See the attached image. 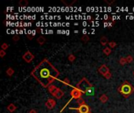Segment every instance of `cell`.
<instances>
[{"label": "cell", "instance_id": "6da1fadb", "mask_svg": "<svg viewBox=\"0 0 134 113\" xmlns=\"http://www.w3.org/2000/svg\"><path fill=\"white\" fill-rule=\"evenodd\" d=\"M31 75L44 88H48L60 75V72L45 58L35 66Z\"/></svg>", "mask_w": 134, "mask_h": 113}, {"label": "cell", "instance_id": "7a4b0ae2", "mask_svg": "<svg viewBox=\"0 0 134 113\" xmlns=\"http://www.w3.org/2000/svg\"><path fill=\"white\" fill-rule=\"evenodd\" d=\"M76 87L80 90L84 94H86L87 96H93L95 94V89L93 86V85L86 78H82V79L78 82Z\"/></svg>", "mask_w": 134, "mask_h": 113}, {"label": "cell", "instance_id": "3957f363", "mask_svg": "<svg viewBox=\"0 0 134 113\" xmlns=\"http://www.w3.org/2000/svg\"><path fill=\"white\" fill-rule=\"evenodd\" d=\"M118 91L125 98H128L134 93V87L128 81H125L118 88Z\"/></svg>", "mask_w": 134, "mask_h": 113}, {"label": "cell", "instance_id": "277c9868", "mask_svg": "<svg viewBox=\"0 0 134 113\" xmlns=\"http://www.w3.org/2000/svg\"><path fill=\"white\" fill-rule=\"evenodd\" d=\"M82 94H84L83 93L79 90V89H78L77 87H73V89L71 90V92H70V95H71V99L68 101V102L67 103V104L64 105V107L63 108V109L61 110V112H63L64 109H65V108L67 107V105L70 103L73 99H75V100H78V99H79V98H81L82 97Z\"/></svg>", "mask_w": 134, "mask_h": 113}, {"label": "cell", "instance_id": "5b68a950", "mask_svg": "<svg viewBox=\"0 0 134 113\" xmlns=\"http://www.w3.org/2000/svg\"><path fill=\"white\" fill-rule=\"evenodd\" d=\"M69 109L71 110H75L77 111L78 113H89L91 112L90 110V107H89L88 105L85 104L82 105H79V107L78 108H74V107H69Z\"/></svg>", "mask_w": 134, "mask_h": 113}, {"label": "cell", "instance_id": "8992f818", "mask_svg": "<svg viewBox=\"0 0 134 113\" xmlns=\"http://www.w3.org/2000/svg\"><path fill=\"white\" fill-rule=\"evenodd\" d=\"M22 58H23V60H24V61H26L27 63H31V62L34 60V56L33 53H32L30 51H27V52L23 55Z\"/></svg>", "mask_w": 134, "mask_h": 113}, {"label": "cell", "instance_id": "52a82bcc", "mask_svg": "<svg viewBox=\"0 0 134 113\" xmlns=\"http://www.w3.org/2000/svg\"><path fill=\"white\" fill-rule=\"evenodd\" d=\"M57 105V101L53 99V98H49V99H48V101L45 103V105H46V107L48 109H53L54 107L56 106Z\"/></svg>", "mask_w": 134, "mask_h": 113}, {"label": "cell", "instance_id": "ba28073f", "mask_svg": "<svg viewBox=\"0 0 134 113\" xmlns=\"http://www.w3.org/2000/svg\"><path fill=\"white\" fill-rule=\"evenodd\" d=\"M98 72L100 73V74H101L102 75H105L106 74H107L108 72H110V70H109V68L105 65H101L100 68H98Z\"/></svg>", "mask_w": 134, "mask_h": 113}, {"label": "cell", "instance_id": "9c48e42d", "mask_svg": "<svg viewBox=\"0 0 134 113\" xmlns=\"http://www.w3.org/2000/svg\"><path fill=\"white\" fill-rule=\"evenodd\" d=\"M59 90H60L59 88L57 86H54V85H50L48 87V91L49 92V94H50L53 97H54V95L57 94V92Z\"/></svg>", "mask_w": 134, "mask_h": 113}, {"label": "cell", "instance_id": "30bf717a", "mask_svg": "<svg viewBox=\"0 0 134 113\" xmlns=\"http://www.w3.org/2000/svg\"><path fill=\"white\" fill-rule=\"evenodd\" d=\"M16 109H17V106L15 105L14 104H9L7 106V110L9 112H13L16 111Z\"/></svg>", "mask_w": 134, "mask_h": 113}, {"label": "cell", "instance_id": "8fae6325", "mask_svg": "<svg viewBox=\"0 0 134 113\" xmlns=\"http://www.w3.org/2000/svg\"><path fill=\"white\" fill-rule=\"evenodd\" d=\"M64 91H62L61 90H59L57 92V94L54 95V97H56L57 99H61V98L64 96Z\"/></svg>", "mask_w": 134, "mask_h": 113}, {"label": "cell", "instance_id": "7c38bea8", "mask_svg": "<svg viewBox=\"0 0 134 113\" xmlns=\"http://www.w3.org/2000/svg\"><path fill=\"white\" fill-rule=\"evenodd\" d=\"M103 53L105 55H107V56H108V55H110L111 53V52H112V50H111V49L109 47V46H107V47H105L103 50Z\"/></svg>", "mask_w": 134, "mask_h": 113}, {"label": "cell", "instance_id": "4fadbf2b", "mask_svg": "<svg viewBox=\"0 0 134 113\" xmlns=\"http://www.w3.org/2000/svg\"><path fill=\"white\" fill-rule=\"evenodd\" d=\"M108 43H109V42H108L107 38L105 36H103L100 38V44H101L102 46H107V44H108Z\"/></svg>", "mask_w": 134, "mask_h": 113}, {"label": "cell", "instance_id": "5bb4252c", "mask_svg": "<svg viewBox=\"0 0 134 113\" xmlns=\"http://www.w3.org/2000/svg\"><path fill=\"white\" fill-rule=\"evenodd\" d=\"M37 42L39 45H43V44L46 42V38L43 36H39L38 38H37Z\"/></svg>", "mask_w": 134, "mask_h": 113}, {"label": "cell", "instance_id": "9a60e30c", "mask_svg": "<svg viewBox=\"0 0 134 113\" xmlns=\"http://www.w3.org/2000/svg\"><path fill=\"white\" fill-rule=\"evenodd\" d=\"M100 101L102 103H106V102L108 101V97H107L106 94H102V95L100 97Z\"/></svg>", "mask_w": 134, "mask_h": 113}, {"label": "cell", "instance_id": "2e32d148", "mask_svg": "<svg viewBox=\"0 0 134 113\" xmlns=\"http://www.w3.org/2000/svg\"><path fill=\"white\" fill-rule=\"evenodd\" d=\"M28 5V2L27 0H21V1L19 2V6H22V7H24V6H27Z\"/></svg>", "mask_w": 134, "mask_h": 113}, {"label": "cell", "instance_id": "e0dca14e", "mask_svg": "<svg viewBox=\"0 0 134 113\" xmlns=\"http://www.w3.org/2000/svg\"><path fill=\"white\" fill-rule=\"evenodd\" d=\"M6 74L8 76H12L14 74V70L12 68H8V69L6 70Z\"/></svg>", "mask_w": 134, "mask_h": 113}, {"label": "cell", "instance_id": "ac0fdd59", "mask_svg": "<svg viewBox=\"0 0 134 113\" xmlns=\"http://www.w3.org/2000/svg\"><path fill=\"white\" fill-rule=\"evenodd\" d=\"M64 4H65L67 6H72V5L76 2V0H73V1H71V2H66V1H64V0H62L61 1Z\"/></svg>", "mask_w": 134, "mask_h": 113}, {"label": "cell", "instance_id": "d6986e66", "mask_svg": "<svg viewBox=\"0 0 134 113\" xmlns=\"http://www.w3.org/2000/svg\"><path fill=\"white\" fill-rule=\"evenodd\" d=\"M61 82H62L63 84L66 85V86H70V84H71V82H70V80H69V78H65Z\"/></svg>", "mask_w": 134, "mask_h": 113}, {"label": "cell", "instance_id": "ffe728a7", "mask_svg": "<svg viewBox=\"0 0 134 113\" xmlns=\"http://www.w3.org/2000/svg\"><path fill=\"white\" fill-rule=\"evenodd\" d=\"M119 64H120L121 65H125L126 64H127L126 57H121L120 60H119Z\"/></svg>", "mask_w": 134, "mask_h": 113}, {"label": "cell", "instance_id": "44dd1931", "mask_svg": "<svg viewBox=\"0 0 134 113\" xmlns=\"http://www.w3.org/2000/svg\"><path fill=\"white\" fill-rule=\"evenodd\" d=\"M67 59H68L69 61L73 62L74 60H75V56H74V54H72V53H71V54H69V55L67 56Z\"/></svg>", "mask_w": 134, "mask_h": 113}, {"label": "cell", "instance_id": "7402d4cb", "mask_svg": "<svg viewBox=\"0 0 134 113\" xmlns=\"http://www.w3.org/2000/svg\"><path fill=\"white\" fill-rule=\"evenodd\" d=\"M126 59L127 64H130V63H132V62L133 61V56H131V55H128V56L126 57Z\"/></svg>", "mask_w": 134, "mask_h": 113}, {"label": "cell", "instance_id": "603a6c76", "mask_svg": "<svg viewBox=\"0 0 134 113\" xmlns=\"http://www.w3.org/2000/svg\"><path fill=\"white\" fill-rule=\"evenodd\" d=\"M81 40L84 42H87L89 40V37L87 35H84L82 38H81Z\"/></svg>", "mask_w": 134, "mask_h": 113}, {"label": "cell", "instance_id": "cb8c5ba5", "mask_svg": "<svg viewBox=\"0 0 134 113\" xmlns=\"http://www.w3.org/2000/svg\"><path fill=\"white\" fill-rule=\"evenodd\" d=\"M108 46H109V47H110L111 49H113V48H115V47L117 46V43H116L115 42L111 41V42H109Z\"/></svg>", "mask_w": 134, "mask_h": 113}, {"label": "cell", "instance_id": "d4e9b609", "mask_svg": "<svg viewBox=\"0 0 134 113\" xmlns=\"http://www.w3.org/2000/svg\"><path fill=\"white\" fill-rule=\"evenodd\" d=\"M77 103L79 105H82L86 104V101H84V99H82V97H81V98H79V99L77 100Z\"/></svg>", "mask_w": 134, "mask_h": 113}, {"label": "cell", "instance_id": "484cf974", "mask_svg": "<svg viewBox=\"0 0 134 113\" xmlns=\"http://www.w3.org/2000/svg\"><path fill=\"white\" fill-rule=\"evenodd\" d=\"M9 44H7V43H6V42H4V43H2V46H1V49L2 50H6L7 49L9 48Z\"/></svg>", "mask_w": 134, "mask_h": 113}, {"label": "cell", "instance_id": "4316f807", "mask_svg": "<svg viewBox=\"0 0 134 113\" xmlns=\"http://www.w3.org/2000/svg\"><path fill=\"white\" fill-rule=\"evenodd\" d=\"M6 54V51H5V50H0V57H1L2 58H3Z\"/></svg>", "mask_w": 134, "mask_h": 113}, {"label": "cell", "instance_id": "83f0119b", "mask_svg": "<svg viewBox=\"0 0 134 113\" xmlns=\"http://www.w3.org/2000/svg\"><path fill=\"white\" fill-rule=\"evenodd\" d=\"M103 77L105 78H107V79H109V78H111V72H108L107 74H106Z\"/></svg>", "mask_w": 134, "mask_h": 113}, {"label": "cell", "instance_id": "f1b7e54d", "mask_svg": "<svg viewBox=\"0 0 134 113\" xmlns=\"http://www.w3.org/2000/svg\"><path fill=\"white\" fill-rule=\"evenodd\" d=\"M19 39H20V38H19V36H18V35H16V36H14L13 37V40L14 42H17Z\"/></svg>", "mask_w": 134, "mask_h": 113}, {"label": "cell", "instance_id": "f546056e", "mask_svg": "<svg viewBox=\"0 0 134 113\" xmlns=\"http://www.w3.org/2000/svg\"><path fill=\"white\" fill-rule=\"evenodd\" d=\"M105 2L107 4H108V5H111V4H112V3H114L115 2V1H114V0H111V1H109V0H105Z\"/></svg>", "mask_w": 134, "mask_h": 113}, {"label": "cell", "instance_id": "4dcf8cb0", "mask_svg": "<svg viewBox=\"0 0 134 113\" xmlns=\"http://www.w3.org/2000/svg\"><path fill=\"white\" fill-rule=\"evenodd\" d=\"M29 113H37V111L35 109H32L31 111L29 112Z\"/></svg>", "mask_w": 134, "mask_h": 113}, {"label": "cell", "instance_id": "1f68e13d", "mask_svg": "<svg viewBox=\"0 0 134 113\" xmlns=\"http://www.w3.org/2000/svg\"><path fill=\"white\" fill-rule=\"evenodd\" d=\"M28 38L30 39V40H31V39H32L33 38H32V36H28Z\"/></svg>", "mask_w": 134, "mask_h": 113}, {"label": "cell", "instance_id": "d6a6232c", "mask_svg": "<svg viewBox=\"0 0 134 113\" xmlns=\"http://www.w3.org/2000/svg\"><path fill=\"white\" fill-rule=\"evenodd\" d=\"M83 33H84V35H86V29H84V30H83V32H82Z\"/></svg>", "mask_w": 134, "mask_h": 113}, {"label": "cell", "instance_id": "836d02e7", "mask_svg": "<svg viewBox=\"0 0 134 113\" xmlns=\"http://www.w3.org/2000/svg\"><path fill=\"white\" fill-rule=\"evenodd\" d=\"M133 75H134V72H133Z\"/></svg>", "mask_w": 134, "mask_h": 113}, {"label": "cell", "instance_id": "e575fe53", "mask_svg": "<svg viewBox=\"0 0 134 113\" xmlns=\"http://www.w3.org/2000/svg\"><path fill=\"white\" fill-rule=\"evenodd\" d=\"M89 113H92V112H89Z\"/></svg>", "mask_w": 134, "mask_h": 113}]
</instances>
